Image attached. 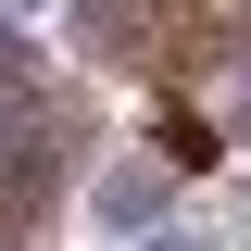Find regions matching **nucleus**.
Masks as SVG:
<instances>
[{"label":"nucleus","mask_w":251,"mask_h":251,"mask_svg":"<svg viewBox=\"0 0 251 251\" xmlns=\"http://www.w3.org/2000/svg\"><path fill=\"white\" fill-rule=\"evenodd\" d=\"M151 251H214V239H188V226H163V239H151Z\"/></svg>","instance_id":"3"},{"label":"nucleus","mask_w":251,"mask_h":251,"mask_svg":"<svg viewBox=\"0 0 251 251\" xmlns=\"http://www.w3.org/2000/svg\"><path fill=\"white\" fill-rule=\"evenodd\" d=\"M163 201H176V176H163V163H113L88 214H100V226H151V239H163Z\"/></svg>","instance_id":"2"},{"label":"nucleus","mask_w":251,"mask_h":251,"mask_svg":"<svg viewBox=\"0 0 251 251\" xmlns=\"http://www.w3.org/2000/svg\"><path fill=\"white\" fill-rule=\"evenodd\" d=\"M75 151H88V100L63 88L25 38H0V251H38Z\"/></svg>","instance_id":"1"}]
</instances>
